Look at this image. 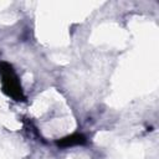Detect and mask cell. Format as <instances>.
<instances>
[{"label": "cell", "instance_id": "1", "mask_svg": "<svg viewBox=\"0 0 159 159\" xmlns=\"http://www.w3.org/2000/svg\"><path fill=\"white\" fill-rule=\"evenodd\" d=\"M0 72L2 73V81H4V91L11 96L12 98H15L16 101L24 99L22 96V91H21V86L19 84V81L11 68L10 65L7 63H1L0 65Z\"/></svg>", "mask_w": 159, "mask_h": 159}, {"label": "cell", "instance_id": "2", "mask_svg": "<svg viewBox=\"0 0 159 159\" xmlns=\"http://www.w3.org/2000/svg\"><path fill=\"white\" fill-rule=\"evenodd\" d=\"M86 142V138L82 134H72L68 137H65L60 140H57V144L61 147H68V145H75V144H83Z\"/></svg>", "mask_w": 159, "mask_h": 159}]
</instances>
